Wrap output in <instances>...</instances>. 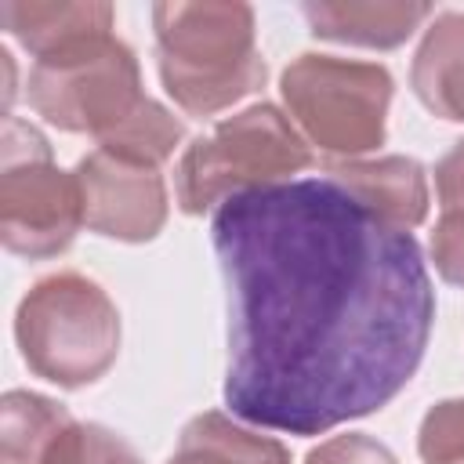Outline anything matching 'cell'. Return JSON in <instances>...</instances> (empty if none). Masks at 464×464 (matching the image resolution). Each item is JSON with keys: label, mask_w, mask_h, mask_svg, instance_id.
<instances>
[{"label": "cell", "mask_w": 464, "mask_h": 464, "mask_svg": "<svg viewBox=\"0 0 464 464\" xmlns=\"http://www.w3.org/2000/svg\"><path fill=\"white\" fill-rule=\"evenodd\" d=\"M163 91L188 116H214L265 83L254 7L239 0H163L152 7Z\"/></svg>", "instance_id": "cell-2"}, {"label": "cell", "mask_w": 464, "mask_h": 464, "mask_svg": "<svg viewBox=\"0 0 464 464\" xmlns=\"http://www.w3.org/2000/svg\"><path fill=\"white\" fill-rule=\"evenodd\" d=\"M25 98L36 116L69 134L109 138L138 105L149 98L141 91V69L134 51L120 36H98L62 54L40 58L29 69Z\"/></svg>", "instance_id": "cell-6"}, {"label": "cell", "mask_w": 464, "mask_h": 464, "mask_svg": "<svg viewBox=\"0 0 464 464\" xmlns=\"http://www.w3.org/2000/svg\"><path fill=\"white\" fill-rule=\"evenodd\" d=\"M210 243L228 290L232 417L323 435L410 384L435 323L413 232L319 174L225 199Z\"/></svg>", "instance_id": "cell-1"}, {"label": "cell", "mask_w": 464, "mask_h": 464, "mask_svg": "<svg viewBox=\"0 0 464 464\" xmlns=\"http://www.w3.org/2000/svg\"><path fill=\"white\" fill-rule=\"evenodd\" d=\"M83 225V199L76 174L51 160L47 138L4 116L0 138V243L18 257H54L69 250Z\"/></svg>", "instance_id": "cell-7"}, {"label": "cell", "mask_w": 464, "mask_h": 464, "mask_svg": "<svg viewBox=\"0 0 464 464\" xmlns=\"http://www.w3.org/2000/svg\"><path fill=\"white\" fill-rule=\"evenodd\" d=\"M431 265L435 272L464 290V210H442L431 228Z\"/></svg>", "instance_id": "cell-19"}, {"label": "cell", "mask_w": 464, "mask_h": 464, "mask_svg": "<svg viewBox=\"0 0 464 464\" xmlns=\"http://www.w3.org/2000/svg\"><path fill=\"white\" fill-rule=\"evenodd\" d=\"M72 174L83 199V225L91 232L120 243H149L167 225L170 203L160 167L94 149Z\"/></svg>", "instance_id": "cell-8"}, {"label": "cell", "mask_w": 464, "mask_h": 464, "mask_svg": "<svg viewBox=\"0 0 464 464\" xmlns=\"http://www.w3.org/2000/svg\"><path fill=\"white\" fill-rule=\"evenodd\" d=\"M40 464H141V457L112 428L94 420H72L54 435Z\"/></svg>", "instance_id": "cell-16"}, {"label": "cell", "mask_w": 464, "mask_h": 464, "mask_svg": "<svg viewBox=\"0 0 464 464\" xmlns=\"http://www.w3.org/2000/svg\"><path fill=\"white\" fill-rule=\"evenodd\" d=\"M72 417L47 395L11 388L0 402V460L4 464H40L47 446Z\"/></svg>", "instance_id": "cell-14"}, {"label": "cell", "mask_w": 464, "mask_h": 464, "mask_svg": "<svg viewBox=\"0 0 464 464\" xmlns=\"http://www.w3.org/2000/svg\"><path fill=\"white\" fill-rule=\"evenodd\" d=\"M326 174L395 228L413 232L428 218V174L410 156L337 160L326 167Z\"/></svg>", "instance_id": "cell-10"}, {"label": "cell", "mask_w": 464, "mask_h": 464, "mask_svg": "<svg viewBox=\"0 0 464 464\" xmlns=\"http://www.w3.org/2000/svg\"><path fill=\"white\" fill-rule=\"evenodd\" d=\"M304 464H399V460L384 442L362 431H348V435H334L319 442L315 450H308Z\"/></svg>", "instance_id": "cell-18"}, {"label": "cell", "mask_w": 464, "mask_h": 464, "mask_svg": "<svg viewBox=\"0 0 464 464\" xmlns=\"http://www.w3.org/2000/svg\"><path fill=\"white\" fill-rule=\"evenodd\" d=\"M14 341L29 373L58 388H87L120 355V312L94 279L54 272L18 301Z\"/></svg>", "instance_id": "cell-3"}, {"label": "cell", "mask_w": 464, "mask_h": 464, "mask_svg": "<svg viewBox=\"0 0 464 464\" xmlns=\"http://www.w3.org/2000/svg\"><path fill=\"white\" fill-rule=\"evenodd\" d=\"M417 453L424 464H464V395L442 399L424 413Z\"/></svg>", "instance_id": "cell-17"}, {"label": "cell", "mask_w": 464, "mask_h": 464, "mask_svg": "<svg viewBox=\"0 0 464 464\" xmlns=\"http://www.w3.org/2000/svg\"><path fill=\"white\" fill-rule=\"evenodd\" d=\"M312 36L334 44H359V47H399L406 44L420 22H428L431 4L420 0H308L301 4Z\"/></svg>", "instance_id": "cell-11"}, {"label": "cell", "mask_w": 464, "mask_h": 464, "mask_svg": "<svg viewBox=\"0 0 464 464\" xmlns=\"http://www.w3.org/2000/svg\"><path fill=\"white\" fill-rule=\"evenodd\" d=\"M435 192L442 210H464V138L435 163Z\"/></svg>", "instance_id": "cell-20"}, {"label": "cell", "mask_w": 464, "mask_h": 464, "mask_svg": "<svg viewBox=\"0 0 464 464\" xmlns=\"http://www.w3.org/2000/svg\"><path fill=\"white\" fill-rule=\"evenodd\" d=\"M112 4L105 0H4L0 25L40 62L112 33Z\"/></svg>", "instance_id": "cell-9"}, {"label": "cell", "mask_w": 464, "mask_h": 464, "mask_svg": "<svg viewBox=\"0 0 464 464\" xmlns=\"http://www.w3.org/2000/svg\"><path fill=\"white\" fill-rule=\"evenodd\" d=\"M410 87L428 112L464 123V11H442L424 29L410 65Z\"/></svg>", "instance_id": "cell-12"}, {"label": "cell", "mask_w": 464, "mask_h": 464, "mask_svg": "<svg viewBox=\"0 0 464 464\" xmlns=\"http://www.w3.org/2000/svg\"><path fill=\"white\" fill-rule=\"evenodd\" d=\"M304 167H312V149L294 120L279 105L257 102L181 152L174 170L178 207L196 218L239 192L294 181Z\"/></svg>", "instance_id": "cell-4"}, {"label": "cell", "mask_w": 464, "mask_h": 464, "mask_svg": "<svg viewBox=\"0 0 464 464\" xmlns=\"http://www.w3.org/2000/svg\"><path fill=\"white\" fill-rule=\"evenodd\" d=\"M181 138H185V123L174 120V112L167 105H160L156 98H145L134 116H127L109 138L98 141V149L134 160V163H145V167H160L174 156Z\"/></svg>", "instance_id": "cell-15"}, {"label": "cell", "mask_w": 464, "mask_h": 464, "mask_svg": "<svg viewBox=\"0 0 464 464\" xmlns=\"http://www.w3.org/2000/svg\"><path fill=\"white\" fill-rule=\"evenodd\" d=\"M167 464H290V450L272 435L236 424L221 410H207L181 428Z\"/></svg>", "instance_id": "cell-13"}, {"label": "cell", "mask_w": 464, "mask_h": 464, "mask_svg": "<svg viewBox=\"0 0 464 464\" xmlns=\"http://www.w3.org/2000/svg\"><path fill=\"white\" fill-rule=\"evenodd\" d=\"M279 94L308 145L337 160H359L384 145L395 80L377 62L304 51L283 69Z\"/></svg>", "instance_id": "cell-5"}]
</instances>
